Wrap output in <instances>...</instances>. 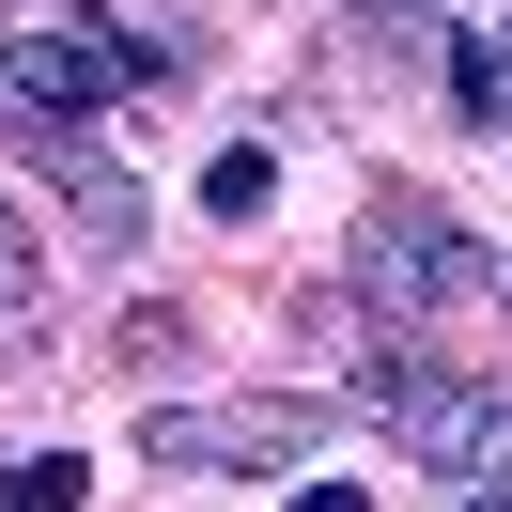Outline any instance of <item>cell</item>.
Masks as SVG:
<instances>
[{
	"instance_id": "5b68a950",
	"label": "cell",
	"mask_w": 512,
	"mask_h": 512,
	"mask_svg": "<svg viewBox=\"0 0 512 512\" xmlns=\"http://www.w3.org/2000/svg\"><path fill=\"white\" fill-rule=\"evenodd\" d=\"M32 156L63 171V202H78V218L109 233V249H140V187H125V171H109V156H94V140H78V125H32Z\"/></svg>"
},
{
	"instance_id": "9c48e42d",
	"label": "cell",
	"mask_w": 512,
	"mask_h": 512,
	"mask_svg": "<svg viewBox=\"0 0 512 512\" xmlns=\"http://www.w3.org/2000/svg\"><path fill=\"white\" fill-rule=\"evenodd\" d=\"M280 512H373V497H342V481H311V497H280Z\"/></svg>"
},
{
	"instance_id": "8992f818",
	"label": "cell",
	"mask_w": 512,
	"mask_h": 512,
	"mask_svg": "<svg viewBox=\"0 0 512 512\" xmlns=\"http://www.w3.org/2000/svg\"><path fill=\"white\" fill-rule=\"evenodd\" d=\"M264 202H280V156H264V140H233V156L202 171V218H264Z\"/></svg>"
},
{
	"instance_id": "30bf717a",
	"label": "cell",
	"mask_w": 512,
	"mask_h": 512,
	"mask_svg": "<svg viewBox=\"0 0 512 512\" xmlns=\"http://www.w3.org/2000/svg\"><path fill=\"white\" fill-rule=\"evenodd\" d=\"M357 16H419V32H435V16H450V0H357Z\"/></svg>"
},
{
	"instance_id": "52a82bcc",
	"label": "cell",
	"mask_w": 512,
	"mask_h": 512,
	"mask_svg": "<svg viewBox=\"0 0 512 512\" xmlns=\"http://www.w3.org/2000/svg\"><path fill=\"white\" fill-rule=\"evenodd\" d=\"M32 295H47V249H32V218L0 202V326H32Z\"/></svg>"
},
{
	"instance_id": "7c38bea8",
	"label": "cell",
	"mask_w": 512,
	"mask_h": 512,
	"mask_svg": "<svg viewBox=\"0 0 512 512\" xmlns=\"http://www.w3.org/2000/svg\"><path fill=\"white\" fill-rule=\"evenodd\" d=\"M497 47H512V32H497Z\"/></svg>"
},
{
	"instance_id": "7a4b0ae2",
	"label": "cell",
	"mask_w": 512,
	"mask_h": 512,
	"mask_svg": "<svg viewBox=\"0 0 512 512\" xmlns=\"http://www.w3.org/2000/svg\"><path fill=\"white\" fill-rule=\"evenodd\" d=\"M373 419L419 450V466H450L481 497V481H512V388H481V373H435V357H388L373 373Z\"/></svg>"
},
{
	"instance_id": "ba28073f",
	"label": "cell",
	"mask_w": 512,
	"mask_h": 512,
	"mask_svg": "<svg viewBox=\"0 0 512 512\" xmlns=\"http://www.w3.org/2000/svg\"><path fill=\"white\" fill-rule=\"evenodd\" d=\"M0 512H78V450H47V466L0 481Z\"/></svg>"
},
{
	"instance_id": "3957f363",
	"label": "cell",
	"mask_w": 512,
	"mask_h": 512,
	"mask_svg": "<svg viewBox=\"0 0 512 512\" xmlns=\"http://www.w3.org/2000/svg\"><path fill=\"white\" fill-rule=\"evenodd\" d=\"M140 450H156V466H202V481H249V466L326 450V404H311V388H249V404H156V419H140Z\"/></svg>"
},
{
	"instance_id": "277c9868",
	"label": "cell",
	"mask_w": 512,
	"mask_h": 512,
	"mask_svg": "<svg viewBox=\"0 0 512 512\" xmlns=\"http://www.w3.org/2000/svg\"><path fill=\"white\" fill-rule=\"evenodd\" d=\"M466 280H481V264H466V218H450V202L388 187L373 218H357V295H373V311H450Z\"/></svg>"
},
{
	"instance_id": "8fae6325",
	"label": "cell",
	"mask_w": 512,
	"mask_h": 512,
	"mask_svg": "<svg viewBox=\"0 0 512 512\" xmlns=\"http://www.w3.org/2000/svg\"><path fill=\"white\" fill-rule=\"evenodd\" d=\"M466 512H512V481H481V497H466Z\"/></svg>"
},
{
	"instance_id": "6da1fadb",
	"label": "cell",
	"mask_w": 512,
	"mask_h": 512,
	"mask_svg": "<svg viewBox=\"0 0 512 512\" xmlns=\"http://www.w3.org/2000/svg\"><path fill=\"white\" fill-rule=\"evenodd\" d=\"M187 32H0V125H94L125 78H171Z\"/></svg>"
}]
</instances>
